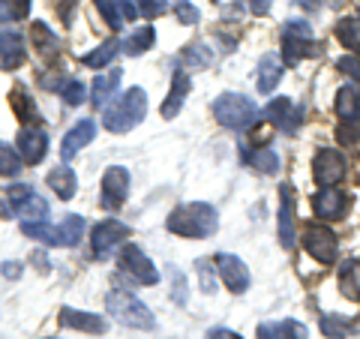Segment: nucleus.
I'll list each match as a JSON object with an SVG mask.
<instances>
[{"label":"nucleus","mask_w":360,"mask_h":339,"mask_svg":"<svg viewBox=\"0 0 360 339\" xmlns=\"http://www.w3.org/2000/svg\"><path fill=\"white\" fill-rule=\"evenodd\" d=\"M165 225L172 234H180V237H186V241H201V237H210L217 231L219 217L205 201H189V205L174 207Z\"/></svg>","instance_id":"obj_1"},{"label":"nucleus","mask_w":360,"mask_h":339,"mask_svg":"<svg viewBox=\"0 0 360 339\" xmlns=\"http://www.w3.org/2000/svg\"><path fill=\"white\" fill-rule=\"evenodd\" d=\"M148 115V94L141 87H129L123 96H117L115 103H108L103 108V127L108 132H129L132 127H139Z\"/></svg>","instance_id":"obj_2"},{"label":"nucleus","mask_w":360,"mask_h":339,"mask_svg":"<svg viewBox=\"0 0 360 339\" xmlns=\"http://www.w3.org/2000/svg\"><path fill=\"white\" fill-rule=\"evenodd\" d=\"M105 307H108V315L115 321L120 324H127V327H135V331H150V327L156 324L153 321V312L144 307V303L129 295V291H111L108 300H105Z\"/></svg>","instance_id":"obj_3"},{"label":"nucleus","mask_w":360,"mask_h":339,"mask_svg":"<svg viewBox=\"0 0 360 339\" xmlns=\"http://www.w3.org/2000/svg\"><path fill=\"white\" fill-rule=\"evenodd\" d=\"M213 117L229 129H246L255 123L258 108L252 99H246L240 94H222L217 103H213Z\"/></svg>","instance_id":"obj_4"},{"label":"nucleus","mask_w":360,"mask_h":339,"mask_svg":"<svg viewBox=\"0 0 360 339\" xmlns=\"http://www.w3.org/2000/svg\"><path fill=\"white\" fill-rule=\"evenodd\" d=\"M312 54H319V45H315L307 21H285V27H283V58H285V63H297L303 58H312Z\"/></svg>","instance_id":"obj_5"},{"label":"nucleus","mask_w":360,"mask_h":339,"mask_svg":"<svg viewBox=\"0 0 360 339\" xmlns=\"http://www.w3.org/2000/svg\"><path fill=\"white\" fill-rule=\"evenodd\" d=\"M303 250H307L319 264H333L336 255H340V241H336V234L330 229L312 222L303 229Z\"/></svg>","instance_id":"obj_6"},{"label":"nucleus","mask_w":360,"mask_h":339,"mask_svg":"<svg viewBox=\"0 0 360 339\" xmlns=\"http://www.w3.org/2000/svg\"><path fill=\"white\" fill-rule=\"evenodd\" d=\"M129 234H132V229H129L127 222H120V219H115V217L103 219V222H99L96 229H94V234H90V243H94V255L103 258V255H108V252H115L123 241H129Z\"/></svg>","instance_id":"obj_7"},{"label":"nucleus","mask_w":360,"mask_h":339,"mask_svg":"<svg viewBox=\"0 0 360 339\" xmlns=\"http://www.w3.org/2000/svg\"><path fill=\"white\" fill-rule=\"evenodd\" d=\"M312 177H315V184H319L321 189L340 184V180L345 177V156L340 151H333V148L319 151L315 153V160H312Z\"/></svg>","instance_id":"obj_8"},{"label":"nucleus","mask_w":360,"mask_h":339,"mask_svg":"<svg viewBox=\"0 0 360 339\" xmlns=\"http://www.w3.org/2000/svg\"><path fill=\"white\" fill-rule=\"evenodd\" d=\"M120 270H123V274H129L135 282H141V286H156V279H160V270H156V264L139 250V246H132V243L123 246V252H120Z\"/></svg>","instance_id":"obj_9"},{"label":"nucleus","mask_w":360,"mask_h":339,"mask_svg":"<svg viewBox=\"0 0 360 339\" xmlns=\"http://www.w3.org/2000/svg\"><path fill=\"white\" fill-rule=\"evenodd\" d=\"M217 274L219 279L229 286V291H234V295H243L246 288H250V267H246L238 255H229V252H219L217 258Z\"/></svg>","instance_id":"obj_10"},{"label":"nucleus","mask_w":360,"mask_h":339,"mask_svg":"<svg viewBox=\"0 0 360 339\" xmlns=\"http://www.w3.org/2000/svg\"><path fill=\"white\" fill-rule=\"evenodd\" d=\"M127 192H129V172L123 165H111L103 174V207L117 210L127 201Z\"/></svg>","instance_id":"obj_11"},{"label":"nucleus","mask_w":360,"mask_h":339,"mask_svg":"<svg viewBox=\"0 0 360 339\" xmlns=\"http://www.w3.org/2000/svg\"><path fill=\"white\" fill-rule=\"evenodd\" d=\"M15 151L21 153V160L27 165H37L45 160V153H49V135L39 127H21L18 139H15Z\"/></svg>","instance_id":"obj_12"},{"label":"nucleus","mask_w":360,"mask_h":339,"mask_svg":"<svg viewBox=\"0 0 360 339\" xmlns=\"http://www.w3.org/2000/svg\"><path fill=\"white\" fill-rule=\"evenodd\" d=\"M279 243L291 250L295 246V186H279Z\"/></svg>","instance_id":"obj_13"},{"label":"nucleus","mask_w":360,"mask_h":339,"mask_svg":"<svg viewBox=\"0 0 360 339\" xmlns=\"http://www.w3.org/2000/svg\"><path fill=\"white\" fill-rule=\"evenodd\" d=\"M25 37L18 30H0V70L13 72L25 63Z\"/></svg>","instance_id":"obj_14"},{"label":"nucleus","mask_w":360,"mask_h":339,"mask_svg":"<svg viewBox=\"0 0 360 339\" xmlns=\"http://www.w3.org/2000/svg\"><path fill=\"white\" fill-rule=\"evenodd\" d=\"M60 327H70V331H84V333H105V319L96 312H82V309H72V307H63L58 315Z\"/></svg>","instance_id":"obj_15"},{"label":"nucleus","mask_w":360,"mask_h":339,"mask_svg":"<svg viewBox=\"0 0 360 339\" xmlns=\"http://www.w3.org/2000/svg\"><path fill=\"white\" fill-rule=\"evenodd\" d=\"M94 135H96V123H94V120H87V117L78 120L75 127L63 135V141H60V156H63L66 162H70L78 151L87 148V144L94 141Z\"/></svg>","instance_id":"obj_16"},{"label":"nucleus","mask_w":360,"mask_h":339,"mask_svg":"<svg viewBox=\"0 0 360 339\" xmlns=\"http://www.w3.org/2000/svg\"><path fill=\"white\" fill-rule=\"evenodd\" d=\"M348 207V198H345V192L340 189H321L319 196L312 198V210H315V217L319 219H340L342 213Z\"/></svg>","instance_id":"obj_17"},{"label":"nucleus","mask_w":360,"mask_h":339,"mask_svg":"<svg viewBox=\"0 0 360 339\" xmlns=\"http://www.w3.org/2000/svg\"><path fill=\"white\" fill-rule=\"evenodd\" d=\"M267 120L283 132H295L297 120H300V111L295 108V103H291L288 96H276L274 103L267 105Z\"/></svg>","instance_id":"obj_18"},{"label":"nucleus","mask_w":360,"mask_h":339,"mask_svg":"<svg viewBox=\"0 0 360 339\" xmlns=\"http://www.w3.org/2000/svg\"><path fill=\"white\" fill-rule=\"evenodd\" d=\"M120 78L123 72L120 70H108V72H99L94 78V87H90V99H94V105L96 108H105L111 103V96L117 94V87H120Z\"/></svg>","instance_id":"obj_19"},{"label":"nucleus","mask_w":360,"mask_h":339,"mask_svg":"<svg viewBox=\"0 0 360 339\" xmlns=\"http://www.w3.org/2000/svg\"><path fill=\"white\" fill-rule=\"evenodd\" d=\"M9 105H13L15 117L25 123V127H39V111H37V103L33 96L27 94L25 87H13L9 90Z\"/></svg>","instance_id":"obj_20"},{"label":"nucleus","mask_w":360,"mask_h":339,"mask_svg":"<svg viewBox=\"0 0 360 339\" xmlns=\"http://www.w3.org/2000/svg\"><path fill=\"white\" fill-rule=\"evenodd\" d=\"M186 94H189V75L177 70L174 78H172V90H168V99L162 103V117H165V120H172V117L180 115V108H184V103H186Z\"/></svg>","instance_id":"obj_21"},{"label":"nucleus","mask_w":360,"mask_h":339,"mask_svg":"<svg viewBox=\"0 0 360 339\" xmlns=\"http://www.w3.org/2000/svg\"><path fill=\"white\" fill-rule=\"evenodd\" d=\"M258 339H307V327L295 319L258 324Z\"/></svg>","instance_id":"obj_22"},{"label":"nucleus","mask_w":360,"mask_h":339,"mask_svg":"<svg viewBox=\"0 0 360 339\" xmlns=\"http://www.w3.org/2000/svg\"><path fill=\"white\" fill-rule=\"evenodd\" d=\"M279 78H283V60H276V54H264L258 60V94H274Z\"/></svg>","instance_id":"obj_23"},{"label":"nucleus","mask_w":360,"mask_h":339,"mask_svg":"<svg viewBox=\"0 0 360 339\" xmlns=\"http://www.w3.org/2000/svg\"><path fill=\"white\" fill-rule=\"evenodd\" d=\"M49 180V186L58 192V198H63V201H70L72 196H75V189H78V180H75V172L70 165H58L54 172L45 177Z\"/></svg>","instance_id":"obj_24"},{"label":"nucleus","mask_w":360,"mask_h":339,"mask_svg":"<svg viewBox=\"0 0 360 339\" xmlns=\"http://www.w3.org/2000/svg\"><path fill=\"white\" fill-rule=\"evenodd\" d=\"M336 115L342 120H360V90L354 84H345L336 94Z\"/></svg>","instance_id":"obj_25"},{"label":"nucleus","mask_w":360,"mask_h":339,"mask_svg":"<svg viewBox=\"0 0 360 339\" xmlns=\"http://www.w3.org/2000/svg\"><path fill=\"white\" fill-rule=\"evenodd\" d=\"M340 291L348 300H360V262L357 258H348L340 267Z\"/></svg>","instance_id":"obj_26"},{"label":"nucleus","mask_w":360,"mask_h":339,"mask_svg":"<svg viewBox=\"0 0 360 339\" xmlns=\"http://www.w3.org/2000/svg\"><path fill=\"white\" fill-rule=\"evenodd\" d=\"M153 39H156V30L150 27V25H144V27H139L135 33H129L127 39L120 42V49L129 54V58H139V54H144L153 45Z\"/></svg>","instance_id":"obj_27"},{"label":"nucleus","mask_w":360,"mask_h":339,"mask_svg":"<svg viewBox=\"0 0 360 339\" xmlns=\"http://www.w3.org/2000/svg\"><path fill=\"white\" fill-rule=\"evenodd\" d=\"M30 37H33V45H37V51L42 54V58H54V54L60 51V39L54 37V33L49 30V25H42V21L33 25Z\"/></svg>","instance_id":"obj_28"},{"label":"nucleus","mask_w":360,"mask_h":339,"mask_svg":"<svg viewBox=\"0 0 360 339\" xmlns=\"http://www.w3.org/2000/svg\"><path fill=\"white\" fill-rule=\"evenodd\" d=\"M336 37L345 49H352V54H360V18H342L336 25Z\"/></svg>","instance_id":"obj_29"},{"label":"nucleus","mask_w":360,"mask_h":339,"mask_svg":"<svg viewBox=\"0 0 360 339\" xmlns=\"http://www.w3.org/2000/svg\"><path fill=\"white\" fill-rule=\"evenodd\" d=\"M58 231H60V246H75L84 234V219L78 217V213H70V217L58 225Z\"/></svg>","instance_id":"obj_30"},{"label":"nucleus","mask_w":360,"mask_h":339,"mask_svg":"<svg viewBox=\"0 0 360 339\" xmlns=\"http://www.w3.org/2000/svg\"><path fill=\"white\" fill-rule=\"evenodd\" d=\"M348 331H352V321L342 319V315H336V312H324V315H321V333H324V336H330V339H345Z\"/></svg>","instance_id":"obj_31"},{"label":"nucleus","mask_w":360,"mask_h":339,"mask_svg":"<svg viewBox=\"0 0 360 339\" xmlns=\"http://www.w3.org/2000/svg\"><path fill=\"white\" fill-rule=\"evenodd\" d=\"M15 213L18 217H25V222H45V217H49V205H45V198H39L37 192H33V196Z\"/></svg>","instance_id":"obj_32"},{"label":"nucleus","mask_w":360,"mask_h":339,"mask_svg":"<svg viewBox=\"0 0 360 339\" xmlns=\"http://www.w3.org/2000/svg\"><path fill=\"white\" fill-rule=\"evenodd\" d=\"M117 49H120V42H103L96 51H90V54H87L84 63L90 66V70H103V66H108L111 60H115Z\"/></svg>","instance_id":"obj_33"},{"label":"nucleus","mask_w":360,"mask_h":339,"mask_svg":"<svg viewBox=\"0 0 360 339\" xmlns=\"http://www.w3.org/2000/svg\"><path fill=\"white\" fill-rule=\"evenodd\" d=\"M246 160L252 162V168H258V172H264V174H274L276 168H279V156L270 151V148H258V151H252Z\"/></svg>","instance_id":"obj_34"},{"label":"nucleus","mask_w":360,"mask_h":339,"mask_svg":"<svg viewBox=\"0 0 360 339\" xmlns=\"http://www.w3.org/2000/svg\"><path fill=\"white\" fill-rule=\"evenodd\" d=\"M21 153L18 151H13L9 144H4L0 141V174H6V177H15L18 172H21Z\"/></svg>","instance_id":"obj_35"},{"label":"nucleus","mask_w":360,"mask_h":339,"mask_svg":"<svg viewBox=\"0 0 360 339\" xmlns=\"http://www.w3.org/2000/svg\"><path fill=\"white\" fill-rule=\"evenodd\" d=\"M30 13V0H0V21H21Z\"/></svg>","instance_id":"obj_36"},{"label":"nucleus","mask_w":360,"mask_h":339,"mask_svg":"<svg viewBox=\"0 0 360 339\" xmlns=\"http://www.w3.org/2000/svg\"><path fill=\"white\" fill-rule=\"evenodd\" d=\"M184 60L189 66H210L213 63V54L207 51V45H189L184 51Z\"/></svg>","instance_id":"obj_37"},{"label":"nucleus","mask_w":360,"mask_h":339,"mask_svg":"<svg viewBox=\"0 0 360 339\" xmlns=\"http://www.w3.org/2000/svg\"><path fill=\"white\" fill-rule=\"evenodd\" d=\"M174 15H177L180 25H186V27L198 25V9L189 4V0H177V4H174Z\"/></svg>","instance_id":"obj_38"},{"label":"nucleus","mask_w":360,"mask_h":339,"mask_svg":"<svg viewBox=\"0 0 360 339\" xmlns=\"http://www.w3.org/2000/svg\"><path fill=\"white\" fill-rule=\"evenodd\" d=\"M84 84L82 82H66L63 90H60V96L66 99V105H78V103H84Z\"/></svg>","instance_id":"obj_39"},{"label":"nucleus","mask_w":360,"mask_h":339,"mask_svg":"<svg viewBox=\"0 0 360 339\" xmlns=\"http://www.w3.org/2000/svg\"><path fill=\"white\" fill-rule=\"evenodd\" d=\"M30 196H33V189H30L27 184H18V186H9V189H6V201L13 205V210H18Z\"/></svg>","instance_id":"obj_40"},{"label":"nucleus","mask_w":360,"mask_h":339,"mask_svg":"<svg viewBox=\"0 0 360 339\" xmlns=\"http://www.w3.org/2000/svg\"><path fill=\"white\" fill-rule=\"evenodd\" d=\"M135 6H139L141 18H156L165 13V0H132Z\"/></svg>","instance_id":"obj_41"},{"label":"nucleus","mask_w":360,"mask_h":339,"mask_svg":"<svg viewBox=\"0 0 360 339\" xmlns=\"http://www.w3.org/2000/svg\"><path fill=\"white\" fill-rule=\"evenodd\" d=\"M336 66H340L345 75H352L354 82H360V54H345V58L336 60Z\"/></svg>","instance_id":"obj_42"},{"label":"nucleus","mask_w":360,"mask_h":339,"mask_svg":"<svg viewBox=\"0 0 360 339\" xmlns=\"http://www.w3.org/2000/svg\"><path fill=\"white\" fill-rule=\"evenodd\" d=\"M205 339H243V336H238L234 331H229V327H213V331H210Z\"/></svg>","instance_id":"obj_43"},{"label":"nucleus","mask_w":360,"mask_h":339,"mask_svg":"<svg viewBox=\"0 0 360 339\" xmlns=\"http://www.w3.org/2000/svg\"><path fill=\"white\" fill-rule=\"evenodd\" d=\"M246 6H250L252 15H264L270 9V0H246Z\"/></svg>","instance_id":"obj_44"},{"label":"nucleus","mask_w":360,"mask_h":339,"mask_svg":"<svg viewBox=\"0 0 360 339\" xmlns=\"http://www.w3.org/2000/svg\"><path fill=\"white\" fill-rule=\"evenodd\" d=\"M198 276H201V286H205L207 291H213V276H210V270L205 267V262H198Z\"/></svg>","instance_id":"obj_45"},{"label":"nucleus","mask_w":360,"mask_h":339,"mask_svg":"<svg viewBox=\"0 0 360 339\" xmlns=\"http://www.w3.org/2000/svg\"><path fill=\"white\" fill-rule=\"evenodd\" d=\"M295 4L307 6V9H319V6H321V0H295Z\"/></svg>","instance_id":"obj_46"},{"label":"nucleus","mask_w":360,"mask_h":339,"mask_svg":"<svg viewBox=\"0 0 360 339\" xmlns=\"http://www.w3.org/2000/svg\"><path fill=\"white\" fill-rule=\"evenodd\" d=\"M49 339H51V336H49Z\"/></svg>","instance_id":"obj_47"}]
</instances>
